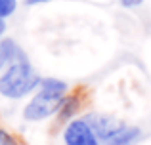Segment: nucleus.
Wrapping results in <instances>:
<instances>
[{
  "mask_svg": "<svg viewBox=\"0 0 151 145\" xmlns=\"http://www.w3.org/2000/svg\"><path fill=\"white\" fill-rule=\"evenodd\" d=\"M0 145H19V143L12 132H8L6 128L0 126Z\"/></svg>",
  "mask_w": 151,
  "mask_h": 145,
  "instance_id": "9",
  "label": "nucleus"
},
{
  "mask_svg": "<svg viewBox=\"0 0 151 145\" xmlns=\"http://www.w3.org/2000/svg\"><path fill=\"white\" fill-rule=\"evenodd\" d=\"M142 139V130L138 126H126L121 134H117L115 138H111L109 141L103 145H136Z\"/></svg>",
  "mask_w": 151,
  "mask_h": 145,
  "instance_id": "6",
  "label": "nucleus"
},
{
  "mask_svg": "<svg viewBox=\"0 0 151 145\" xmlns=\"http://www.w3.org/2000/svg\"><path fill=\"white\" fill-rule=\"evenodd\" d=\"M84 119L88 120V124L92 126V130L96 132V136L100 138L101 143L109 141L111 138L121 134L128 126L124 120L117 119L113 115H105V113H88V115H84Z\"/></svg>",
  "mask_w": 151,
  "mask_h": 145,
  "instance_id": "4",
  "label": "nucleus"
},
{
  "mask_svg": "<svg viewBox=\"0 0 151 145\" xmlns=\"http://www.w3.org/2000/svg\"><path fill=\"white\" fill-rule=\"evenodd\" d=\"M61 99L63 97H55L38 88L37 94L23 107V120H27V122H42V120L50 119V116H55Z\"/></svg>",
  "mask_w": 151,
  "mask_h": 145,
  "instance_id": "2",
  "label": "nucleus"
},
{
  "mask_svg": "<svg viewBox=\"0 0 151 145\" xmlns=\"http://www.w3.org/2000/svg\"><path fill=\"white\" fill-rule=\"evenodd\" d=\"M61 136L65 145H103L84 116L82 119L75 116L73 120H69L63 128Z\"/></svg>",
  "mask_w": 151,
  "mask_h": 145,
  "instance_id": "3",
  "label": "nucleus"
},
{
  "mask_svg": "<svg viewBox=\"0 0 151 145\" xmlns=\"http://www.w3.org/2000/svg\"><path fill=\"white\" fill-rule=\"evenodd\" d=\"M4 33H6V19H0V38L4 36Z\"/></svg>",
  "mask_w": 151,
  "mask_h": 145,
  "instance_id": "13",
  "label": "nucleus"
},
{
  "mask_svg": "<svg viewBox=\"0 0 151 145\" xmlns=\"http://www.w3.org/2000/svg\"><path fill=\"white\" fill-rule=\"evenodd\" d=\"M17 10V0H0V19H8Z\"/></svg>",
  "mask_w": 151,
  "mask_h": 145,
  "instance_id": "8",
  "label": "nucleus"
},
{
  "mask_svg": "<svg viewBox=\"0 0 151 145\" xmlns=\"http://www.w3.org/2000/svg\"><path fill=\"white\" fill-rule=\"evenodd\" d=\"M48 2H54V0H25L27 6H37V4H48Z\"/></svg>",
  "mask_w": 151,
  "mask_h": 145,
  "instance_id": "12",
  "label": "nucleus"
},
{
  "mask_svg": "<svg viewBox=\"0 0 151 145\" xmlns=\"http://www.w3.org/2000/svg\"><path fill=\"white\" fill-rule=\"evenodd\" d=\"M6 67H8V59H6V56H4V52H2V46H0V73H2Z\"/></svg>",
  "mask_w": 151,
  "mask_h": 145,
  "instance_id": "11",
  "label": "nucleus"
},
{
  "mask_svg": "<svg viewBox=\"0 0 151 145\" xmlns=\"http://www.w3.org/2000/svg\"><path fill=\"white\" fill-rule=\"evenodd\" d=\"M119 2H121L124 8H136V6H140L144 0H119Z\"/></svg>",
  "mask_w": 151,
  "mask_h": 145,
  "instance_id": "10",
  "label": "nucleus"
},
{
  "mask_svg": "<svg viewBox=\"0 0 151 145\" xmlns=\"http://www.w3.org/2000/svg\"><path fill=\"white\" fill-rule=\"evenodd\" d=\"M42 76L33 69L29 61H15L10 63L0 74V96L6 99L17 101L31 96L38 90Z\"/></svg>",
  "mask_w": 151,
  "mask_h": 145,
  "instance_id": "1",
  "label": "nucleus"
},
{
  "mask_svg": "<svg viewBox=\"0 0 151 145\" xmlns=\"http://www.w3.org/2000/svg\"><path fill=\"white\" fill-rule=\"evenodd\" d=\"M0 46H2V52L8 59V65L15 63V61H25L27 59L23 50L19 48V46L15 44V40H12V38H0Z\"/></svg>",
  "mask_w": 151,
  "mask_h": 145,
  "instance_id": "7",
  "label": "nucleus"
},
{
  "mask_svg": "<svg viewBox=\"0 0 151 145\" xmlns=\"http://www.w3.org/2000/svg\"><path fill=\"white\" fill-rule=\"evenodd\" d=\"M81 107H82V97L78 94H67L59 103L58 113H55L58 124H67L69 120H73L77 113L81 111Z\"/></svg>",
  "mask_w": 151,
  "mask_h": 145,
  "instance_id": "5",
  "label": "nucleus"
}]
</instances>
